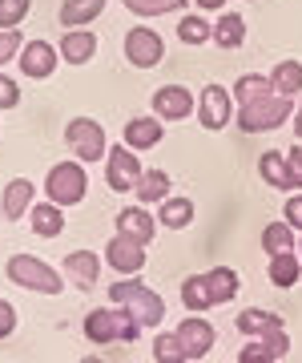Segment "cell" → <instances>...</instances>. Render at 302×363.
<instances>
[{"instance_id":"1","label":"cell","mask_w":302,"mask_h":363,"mask_svg":"<svg viewBox=\"0 0 302 363\" xmlns=\"http://www.w3.org/2000/svg\"><path fill=\"white\" fill-rule=\"evenodd\" d=\"M85 335H89V343H133V339L141 335V319L133 311H109V307H101V311H89L85 315Z\"/></svg>"},{"instance_id":"2","label":"cell","mask_w":302,"mask_h":363,"mask_svg":"<svg viewBox=\"0 0 302 363\" xmlns=\"http://www.w3.org/2000/svg\"><path fill=\"white\" fill-rule=\"evenodd\" d=\"M294 113V105H290L286 93H278V97H258V101H250V105H238V125L246 133H266V130H274V125H282L286 117Z\"/></svg>"},{"instance_id":"3","label":"cell","mask_w":302,"mask_h":363,"mask_svg":"<svg viewBox=\"0 0 302 363\" xmlns=\"http://www.w3.org/2000/svg\"><path fill=\"white\" fill-rule=\"evenodd\" d=\"M109 298H113L117 307H125V311L137 315L141 327H158L161 315H165V303H161L149 286H141V283H113V286H109Z\"/></svg>"},{"instance_id":"4","label":"cell","mask_w":302,"mask_h":363,"mask_svg":"<svg viewBox=\"0 0 302 363\" xmlns=\"http://www.w3.org/2000/svg\"><path fill=\"white\" fill-rule=\"evenodd\" d=\"M85 186H89L85 169H81L77 162H61V166L49 169L45 194H49V202H57V206H77L81 198H85Z\"/></svg>"},{"instance_id":"5","label":"cell","mask_w":302,"mask_h":363,"mask_svg":"<svg viewBox=\"0 0 302 363\" xmlns=\"http://www.w3.org/2000/svg\"><path fill=\"white\" fill-rule=\"evenodd\" d=\"M8 279L21 286H28V291H45V295H57L61 291V279H57L53 267H45L40 259H33V255H16V259H8Z\"/></svg>"},{"instance_id":"6","label":"cell","mask_w":302,"mask_h":363,"mask_svg":"<svg viewBox=\"0 0 302 363\" xmlns=\"http://www.w3.org/2000/svg\"><path fill=\"white\" fill-rule=\"evenodd\" d=\"M65 142H69V150H73L81 162H97V157H105V130H101L93 117H77V121H69Z\"/></svg>"},{"instance_id":"7","label":"cell","mask_w":302,"mask_h":363,"mask_svg":"<svg viewBox=\"0 0 302 363\" xmlns=\"http://www.w3.org/2000/svg\"><path fill=\"white\" fill-rule=\"evenodd\" d=\"M109 267L117 274H137L145 267V242L141 238H133V234H121L117 230V238L109 242Z\"/></svg>"},{"instance_id":"8","label":"cell","mask_w":302,"mask_h":363,"mask_svg":"<svg viewBox=\"0 0 302 363\" xmlns=\"http://www.w3.org/2000/svg\"><path fill=\"white\" fill-rule=\"evenodd\" d=\"M161 52H165V45H161V37L153 33V28H133L129 37H125V57H129L137 69H153L161 61Z\"/></svg>"},{"instance_id":"9","label":"cell","mask_w":302,"mask_h":363,"mask_svg":"<svg viewBox=\"0 0 302 363\" xmlns=\"http://www.w3.org/2000/svg\"><path fill=\"white\" fill-rule=\"evenodd\" d=\"M137 178H141V162H137V154H133L129 145H113V150H109L105 182L113 186V190H133Z\"/></svg>"},{"instance_id":"10","label":"cell","mask_w":302,"mask_h":363,"mask_svg":"<svg viewBox=\"0 0 302 363\" xmlns=\"http://www.w3.org/2000/svg\"><path fill=\"white\" fill-rule=\"evenodd\" d=\"M178 343H182L185 359H206L214 347V327L206 319H182L178 327Z\"/></svg>"},{"instance_id":"11","label":"cell","mask_w":302,"mask_h":363,"mask_svg":"<svg viewBox=\"0 0 302 363\" xmlns=\"http://www.w3.org/2000/svg\"><path fill=\"white\" fill-rule=\"evenodd\" d=\"M197 113H202V125H206V130H222L226 121H230V113H234V97H230L222 85H206Z\"/></svg>"},{"instance_id":"12","label":"cell","mask_w":302,"mask_h":363,"mask_svg":"<svg viewBox=\"0 0 302 363\" xmlns=\"http://www.w3.org/2000/svg\"><path fill=\"white\" fill-rule=\"evenodd\" d=\"M153 109H158V117H165V121H182V117H190V109H194V97H190V89H182V85H165V89L153 93Z\"/></svg>"},{"instance_id":"13","label":"cell","mask_w":302,"mask_h":363,"mask_svg":"<svg viewBox=\"0 0 302 363\" xmlns=\"http://www.w3.org/2000/svg\"><path fill=\"white\" fill-rule=\"evenodd\" d=\"M53 69H57L53 45H45V40H28L25 49H21V73H25V77H49Z\"/></svg>"},{"instance_id":"14","label":"cell","mask_w":302,"mask_h":363,"mask_svg":"<svg viewBox=\"0 0 302 363\" xmlns=\"http://www.w3.org/2000/svg\"><path fill=\"white\" fill-rule=\"evenodd\" d=\"M93 52H97V37L85 33V28H69L65 40H61V57H65L69 65H85Z\"/></svg>"},{"instance_id":"15","label":"cell","mask_w":302,"mask_h":363,"mask_svg":"<svg viewBox=\"0 0 302 363\" xmlns=\"http://www.w3.org/2000/svg\"><path fill=\"white\" fill-rule=\"evenodd\" d=\"M65 274L77 286H93L97 283V274H101V259L89 255V250H73V255L65 259Z\"/></svg>"},{"instance_id":"16","label":"cell","mask_w":302,"mask_h":363,"mask_svg":"<svg viewBox=\"0 0 302 363\" xmlns=\"http://www.w3.org/2000/svg\"><path fill=\"white\" fill-rule=\"evenodd\" d=\"M33 182L28 178H16V182H8L4 186V198H0V206H4V218H21L28 206H33Z\"/></svg>"},{"instance_id":"17","label":"cell","mask_w":302,"mask_h":363,"mask_svg":"<svg viewBox=\"0 0 302 363\" xmlns=\"http://www.w3.org/2000/svg\"><path fill=\"white\" fill-rule=\"evenodd\" d=\"M158 142H161V121H153V117H133L125 125V145L129 150H149Z\"/></svg>"},{"instance_id":"18","label":"cell","mask_w":302,"mask_h":363,"mask_svg":"<svg viewBox=\"0 0 302 363\" xmlns=\"http://www.w3.org/2000/svg\"><path fill=\"white\" fill-rule=\"evenodd\" d=\"M210 40L218 45V49H238L242 40H246V21L238 13H226L218 25H214V33H210Z\"/></svg>"},{"instance_id":"19","label":"cell","mask_w":302,"mask_h":363,"mask_svg":"<svg viewBox=\"0 0 302 363\" xmlns=\"http://www.w3.org/2000/svg\"><path fill=\"white\" fill-rule=\"evenodd\" d=\"M117 230L121 234H133V238H141V242H149L153 238V230H158V222L149 218L141 206H129L117 214Z\"/></svg>"},{"instance_id":"20","label":"cell","mask_w":302,"mask_h":363,"mask_svg":"<svg viewBox=\"0 0 302 363\" xmlns=\"http://www.w3.org/2000/svg\"><path fill=\"white\" fill-rule=\"evenodd\" d=\"M298 271L302 262L294 250H278V255H270V283L274 286H294L298 283Z\"/></svg>"},{"instance_id":"21","label":"cell","mask_w":302,"mask_h":363,"mask_svg":"<svg viewBox=\"0 0 302 363\" xmlns=\"http://www.w3.org/2000/svg\"><path fill=\"white\" fill-rule=\"evenodd\" d=\"M105 0H65L61 4V25L77 28V25H89L93 16H101Z\"/></svg>"},{"instance_id":"22","label":"cell","mask_w":302,"mask_h":363,"mask_svg":"<svg viewBox=\"0 0 302 363\" xmlns=\"http://www.w3.org/2000/svg\"><path fill=\"white\" fill-rule=\"evenodd\" d=\"M258 174H262L270 186H278V190H294V182H290V166H286V154H262V157H258Z\"/></svg>"},{"instance_id":"23","label":"cell","mask_w":302,"mask_h":363,"mask_svg":"<svg viewBox=\"0 0 302 363\" xmlns=\"http://www.w3.org/2000/svg\"><path fill=\"white\" fill-rule=\"evenodd\" d=\"M206 286H210L214 307H218V303H230V298L238 295V274L230 271V267H214V271L206 274Z\"/></svg>"},{"instance_id":"24","label":"cell","mask_w":302,"mask_h":363,"mask_svg":"<svg viewBox=\"0 0 302 363\" xmlns=\"http://www.w3.org/2000/svg\"><path fill=\"white\" fill-rule=\"evenodd\" d=\"M33 230L40 234V238H57V234L65 230V218H61V206L57 202H40V206H33Z\"/></svg>"},{"instance_id":"25","label":"cell","mask_w":302,"mask_h":363,"mask_svg":"<svg viewBox=\"0 0 302 363\" xmlns=\"http://www.w3.org/2000/svg\"><path fill=\"white\" fill-rule=\"evenodd\" d=\"M133 190H137L141 202H161V198H170V178L161 169H141V178H137Z\"/></svg>"},{"instance_id":"26","label":"cell","mask_w":302,"mask_h":363,"mask_svg":"<svg viewBox=\"0 0 302 363\" xmlns=\"http://www.w3.org/2000/svg\"><path fill=\"white\" fill-rule=\"evenodd\" d=\"M270 85H274L278 93H286V97L302 93V65L298 61H278L274 73H270Z\"/></svg>"},{"instance_id":"27","label":"cell","mask_w":302,"mask_h":363,"mask_svg":"<svg viewBox=\"0 0 302 363\" xmlns=\"http://www.w3.org/2000/svg\"><path fill=\"white\" fill-rule=\"evenodd\" d=\"M161 222L170 226V230H182L194 222V202L190 198H161Z\"/></svg>"},{"instance_id":"28","label":"cell","mask_w":302,"mask_h":363,"mask_svg":"<svg viewBox=\"0 0 302 363\" xmlns=\"http://www.w3.org/2000/svg\"><path fill=\"white\" fill-rule=\"evenodd\" d=\"M182 303L190 311H210L214 298H210V286H206V274H194L182 283Z\"/></svg>"},{"instance_id":"29","label":"cell","mask_w":302,"mask_h":363,"mask_svg":"<svg viewBox=\"0 0 302 363\" xmlns=\"http://www.w3.org/2000/svg\"><path fill=\"white\" fill-rule=\"evenodd\" d=\"M274 327H282V319L270 311H242L238 315V331L242 335H266V331H274Z\"/></svg>"},{"instance_id":"30","label":"cell","mask_w":302,"mask_h":363,"mask_svg":"<svg viewBox=\"0 0 302 363\" xmlns=\"http://www.w3.org/2000/svg\"><path fill=\"white\" fill-rule=\"evenodd\" d=\"M262 247L270 250V255L294 250V226H290V222H270V226L262 230Z\"/></svg>"},{"instance_id":"31","label":"cell","mask_w":302,"mask_h":363,"mask_svg":"<svg viewBox=\"0 0 302 363\" xmlns=\"http://www.w3.org/2000/svg\"><path fill=\"white\" fill-rule=\"evenodd\" d=\"M214 33V25H206L202 16H182V25H178V37L185 40V45H206Z\"/></svg>"},{"instance_id":"32","label":"cell","mask_w":302,"mask_h":363,"mask_svg":"<svg viewBox=\"0 0 302 363\" xmlns=\"http://www.w3.org/2000/svg\"><path fill=\"white\" fill-rule=\"evenodd\" d=\"M234 89H238V93H234L238 105H250V101H258V97H266L274 85H270V77H242Z\"/></svg>"},{"instance_id":"33","label":"cell","mask_w":302,"mask_h":363,"mask_svg":"<svg viewBox=\"0 0 302 363\" xmlns=\"http://www.w3.org/2000/svg\"><path fill=\"white\" fill-rule=\"evenodd\" d=\"M185 0H125V9H133L137 16H161V13H173L182 9Z\"/></svg>"},{"instance_id":"34","label":"cell","mask_w":302,"mask_h":363,"mask_svg":"<svg viewBox=\"0 0 302 363\" xmlns=\"http://www.w3.org/2000/svg\"><path fill=\"white\" fill-rule=\"evenodd\" d=\"M33 0H0V28H16L28 16Z\"/></svg>"},{"instance_id":"35","label":"cell","mask_w":302,"mask_h":363,"mask_svg":"<svg viewBox=\"0 0 302 363\" xmlns=\"http://www.w3.org/2000/svg\"><path fill=\"white\" fill-rule=\"evenodd\" d=\"M153 355H158V363H178V359H185L182 343H178V331H173V335H158V347H153Z\"/></svg>"},{"instance_id":"36","label":"cell","mask_w":302,"mask_h":363,"mask_svg":"<svg viewBox=\"0 0 302 363\" xmlns=\"http://www.w3.org/2000/svg\"><path fill=\"white\" fill-rule=\"evenodd\" d=\"M21 49H25L21 33L16 28H0V65H8L13 57H21Z\"/></svg>"},{"instance_id":"37","label":"cell","mask_w":302,"mask_h":363,"mask_svg":"<svg viewBox=\"0 0 302 363\" xmlns=\"http://www.w3.org/2000/svg\"><path fill=\"white\" fill-rule=\"evenodd\" d=\"M238 359H242V363H270V359H274V351H270V343L262 339V343H250Z\"/></svg>"},{"instance_id":"38","label":"cell","mask_w":302,"mask_h":363,"mask_svg":"<svg viewBox=\"0 0 302 363\" xmlns=\"http://www.w3.org/2000/svg\"><path fill=\"white\" fill-rule=\"evenodd\" d=\"M21 101V89H16L13 77H0V109H13Z\"/></svg>"},{"instance_id":"39","label":"cell","mask_w":302,"mask_h":363,"mask_svg":"<svg viewBox=\"0 0 302 363\" xmlns=\"http://www.w3.org/2000/svg\"><path fill=\"white\" fill-rule=\"evenodd\" d=\"M13 331H16V311H13V303L0 298V339H8Z\"/></svg>"},{"instance_id":"40","label":"cell","mask_w":302,"mask_h":363,"mask_svg":"<svg viewBox=\"0 0 302 363\" xmlns=\"http://www.w3.org/2000/svg\"><path fill=\"white\" fill-rule=\"evenodd\" d=\"M286 166H290V182H294V186H302V142L286 154Z\"/></svg>"},{"instance_id":"41","label":"cell","mask_w":302,"mask_h":363,"mask_svg":"<svg viewBox=\"0 0 302 363\" xmlns=\"http://www.w3.org/2000/svg\"><path fill=\"white\" fill-rule=\"evenodd\" d=\"M286 222L294 230H302V198H290L286 202Z\"/></svg>"},{"instance_id":"42","label":"cell","mask_w":302,"mask_h":363,"mask_svg":"<svg viewBox=\"0 0 302 363\" xmlns=\"http://www.w3.org/2000/svg\"><path fill=\"white\" fill-rule=\"evenodd\" d=\"M194 4H197V9H222L226 0H194Z\"/></svg>"},{"instance_id":"43","label":"cell","mask_w":302,"mask_h":363,"mask_svg":"<svg viewBox=\"0 0 302 363\" xmlns=\"http://www.w3.org/2000/svg\"><path fill=\"white\" fill-rule=\"evenodd\" d=\"M294 133H298V142H302V109L294 113Z\"/></svg>"}]
</instances>
